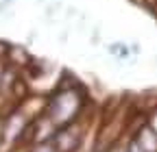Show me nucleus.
<instances>
[{
    "mask_svg": "<svg viewBox=\"0 0 157 152\" xmlns=\"http://www.w3.org/2000/svg\"><path fill=\"white\" fill-rule=\"evenodd\" d=\"M31 152H55V148H52L48 141H37V143L33 146Z\"/></svg>",
    "mask_w": 157,
    "mask_h": 152,
    "instance_id": "obj_2",
    "label": "nucleus"
},
{
    "mask_svg": "<svg viewBox=\"0 0 157 152\" xmlns=\"http://www.w3.org/2000/svg\"><path fill=\"white\" fill-rule=\"evenodd\" d=\"M78 111H81V98H78V93L74 89L59 93L46 109L52 126H70L74 122V118L78 115Z\"/></svg>",
    "mask_w": 157,
    "mask_h": 152,
    "instance_id": "obj_1",
    "label": "nucleus"
},
{
    "mask_svg": "<svg viewBox=\"0 0 157 152\" xmlns=\"http://www.w3.org/2000/svg\"><path fill=\"white\" fill-rule=\"evenodd\" d=\"M111 52L113 54H120V56H127V46L124 44H113L111 46Z\"/></svg>",
    "mask_w": 157,
    "mask_h": 152,
    "instance_id": "obj_3",
    "label": "nucleus"
}]
</instances>
